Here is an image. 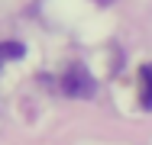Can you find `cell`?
I'll return each mask as SVG.
<instances>
[{"instance_id": "3", "label": "cell", "mask_w": 152, "mask_h": 145, "mask_svg": "<svg viewBox=\"0 0 152 145\" xmlns=\"http://www.w3.org/2000/svg\"><path fill=\"white\" fill-rule=\"evenodd\" d=\"M26 55V49L20 45V42H0V65L7 61V58H23Z\"/></svg>"}, {"instance_id": "2", "label": "cell", "mask_w": 152, "mask_h": 145, "mask_svg": "<svg viewBox=\"0 0 152 145\" xmlns=\"http://www.w3.org/2000/svg\"><path fill=\"white\" fill-rule=\"evenodd\" d=\"M139 78H142V107L152 110V65L139 68Z\"/></svg>"}, {"instance_id": "1", "label": "cell", "mask_w": 152, "mask_h": 145, "mask_svg": "<svg viewBox=\"0 0 152 145\" xmlns=\"http://www.w3.org/2000/svg\"><path fill=\"white\" fill-rule=\"evenodd\" d=\"M61 90L68 94V97H94V90H97V84H94V78L88 74V68H81V65H71L65 74H61Z\"/></svg>"}]
</instances>
